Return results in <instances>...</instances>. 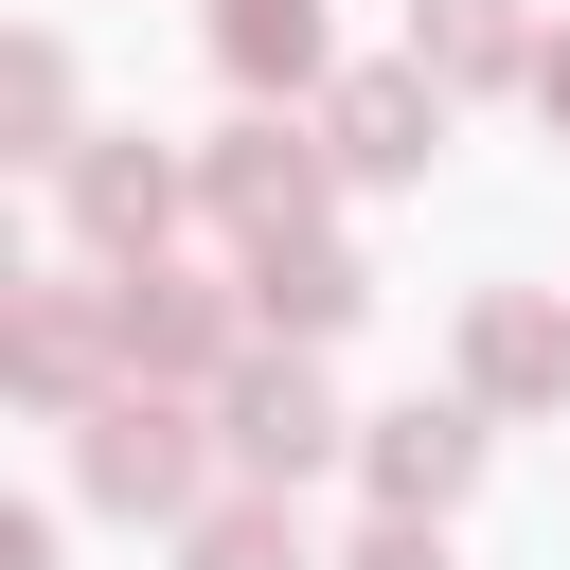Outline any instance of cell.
Listing matches in <instances>:
<instances>
[{"mask_svg":"<svg viewBox=\"0 0 570 570\" xmlns=\"http://www.w3.org/2000/svg\"><path fill=\"white\" fill-rule=\"evenodd\" d=\"M89 499H107V517H178V499H196V445H178V410L107 392V410H89Z\"/></svg>","mask_w":570,"mask_h":570,"instance_id":"obj_1","label":"cell"},{"mask_svg":"<svg viewBox=\"0 0 570 570\" xmlns=\"http://www.w3.org/2000/svg\"><path fill=\"white\" fill-rule=\"evenodd\" d=\"M356 570H445V552H428V517H392V534H374Z\"/></svg>","mask_w":570,"mask_h":570,"instance_id":"obj_14","label":"cell"},{"mask_svg":"<svg viewBox=\"0 0 570 570\" xmlns=\"http://www.w3.org/2000/svg\"><path fill=\"white\" fill-rule=\"evenodd\" d=\"M534 89H552V125H570V53H534Z\"/></svg>","mask_w":570,"mask_h":570,"instance_id":"obj_15","label":"cell"},{"mask_svg":"<svg viewBox=\"0 0 570 570\" xmlns=\"http://www.w3.org/2000/svg\"><path fill=\"white\" fill-rule=\"evenodd\" d=\"M249 321L338 338V321H356V249H338V232H267V249H249Z\"/></svg>","mask_w":570,"mask_h":570,"instance_id":"obj_5","label":"cell"},{"mask_svg":"<svg viewBox=\"0 0 570 570\" xmlns=\"http://www.w3.org/2000/svg\"><path fill=\"white\" fill-rule=\"evenodd\" d=\"M107 321H125V374H142V356H160V374H196V356L232 338V321H214L196 285H160V267H125V285H107Z\"/></svg>","mask_w":570,"mask_h":570,"instance_id":"obj_9","label":"cell"},{"mask_svg":"<svg viewBox=\"0 0 570 570\" xmlns=\"http://www.w3.org/2000/svg\"><path fill=\"white\" fill-rule=\"evenodd\" d=\"M428 142H445V71H356L338 89V160L356 178H410Z\"/></svg>","mask_w":570,"mask_h":570,"instance_id":"obj_3","label":"cell"},{"mask_svg":"<svg viewBox=\"0 0 570 570\" xmlns=\"http://www.w3.org/2000/svg\"><path fill=\"white\" fill-rule=\"evenodd\" d=\"M89 338H125V321H107L89 285H36V303H18V392L71 410V392H89Z\"/></svg>","mask_w":570,"mask_h":570,"instance_id":"obj_8","label":"cell"},{"mask_svg":"<svg viewBox=\"0 0 570 570\" xmlns=\"http://www.w3.org/2000/svg\"><path fill=\"white\" fill-rule=\"evenodd\" d=\"M321 445H338L321 374H303V356H249V374H232V463H249V481H303Z\"/></svg>","mask_w":570,"mask_h":570,"instance_id":"obj_2","label":"cell"},{"mask_svg":"<svg viewBox=\"0 0 570 570\" xmlns=\"http://www.w3.org/2000/svg\"><path fill=\"white\" fill-rule=\"evenodd\" d=\"M214 53H232L249 89H303V71H321V0H214Z\"/></svg>","mask_w":570,"mask_h":570,"instance_id":"obj_11","label":"cell"},{"mask_svg":"<svg viewBox=\"0 0 570 570\" xmlns=\"http://www.w3.org/2000/svg\"><path fill=\"white\" fill-rule=\"evenodd\" d=\"M196 570H303L285 499H232V517H196Z\"/></svg>","mask_w":570,"mask_h":570,"instance_id":"obj_13","label":"cell"},{"mask_svg":"<svg viewBox=\"0 0 570 570\" xmlns=\"http://www.w3.org/2000/svg\"><path fill=\"white\" fill-rule=\"evenodd\" d=\"M71 214H89V249H125V267H142V249H160V214H178V178H160V160H125V142H89V160H71Z\"/></svg>","mask_w":570,"mask_h":570,"instance_id":"obj_7","label":"cell"},{"mask_svg":"<svg viewBox=\"0 0 570 570\" xmlns=\"http://www.w3.org/2000/svg\"><path fill=\"white\" fill-rule=\"evenodd\" d=\"M214 214L267 249V232H303V214H321V160H303L285 125H232V142H214Z\"/></svg>","mask_w":570,"mask_h":570,"instance_id":"obj_4","label":"cell"},{"mask_svg":"<svg viewBox=\"0 0 570 570\" xmlns=\"http://www.w3.org/2000/svg\"><path fill=\"white\" fill-rule=\"evenodd\" d=\"M463 374H481V392H570V321H552V303H481Z\"/></svg>","mask_w":570,"mask_h":570,"instance_id":"obj_10","label":"cell"},{"mask_svg":"<svg viewBox=\"0 0 570 570\" xmlns=\"http://www.w3.org/2000/svg\"><path fill=\"white\" fill-rule=\"evenodd\" d=\"M463 481H481V428H463V410H392V428H374V499H392V517H445Z\"/></svg>","mask_w":570,"mask_h":570,"instance_id":"obj_6","label":"cell"},{"mask_svg":"<svg viewBox=\"0 0 570 570\" xmlns=\"http://www.w3.org/2000/svg\"><path fill=\"white\" fill-rule=\"evenodd\" d=\"M410 53H428V71H517V0H428Z\"/></svg>","mask_w":570,"mask_h":570,"instance_id":"obj_12","label":"cell"}]
</instances>
